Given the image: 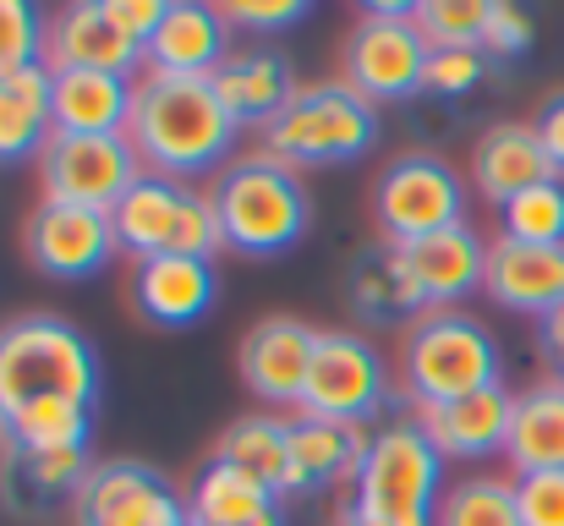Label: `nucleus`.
I'll return each mask as SVG.
<instances>
[{
	"label": "nucleus",
	"instance_id": "nucleus-1",
	"mask_svg": "<svg viewBox=\"0 0 564 526\" xmlns=\"http://www.w3.org/2000/svg\"><path fill=\"white\" fill-rule=\"evenodd\" d=\"M99 411V356L55 313L0 330V433L11 450H88Z\"/></svg>",
	"mask_w": 564,
	"mask_h": 526
},
{
	"label": "nucleus",
	"instance_id": "nucleus-2",
	"mask_svg": "<svg viewBox=\"0 0 564 526\" xmlns=\"http://www.w3.org/2000/svg\"><path fill=\"white\" fill-rule=\"evenodd\" d=\"M236 121L219 105L208 77H149L132 105V149L138 160L165 181H192L203 171H219L236 143Z\"/></svg>",
	"mask_w": 564,
	"mask_h": 526
},
{
	"label": "nucleus",
	"instance_id": "nucleus-3",
	"mask_svg": "<svg viewBox=\"0 0 564 526\" xmlns=\"http://www.w3.org/2000/svg\"><path fill=\"white\" fill-rule=\"evenodd\" d=\"M208 197H214L225 247L241 258H285L291 247H302V236L313 225V197H307L302 175L269 154L236 160L214 181Z\"/></svg>",
	"mask_w": 564,
	"mask_h": 526
},
{
	"label": "nucleus",
	"instance_id": "nucleus-4",
	"mask_svg": "<svg viewBox=\"0 0 564 526\" xmlns=\"http://www.w3.org/2000/svg\"><path fill=\"white\" fill-rule=\"evenodd\" d=\"M400 384L405 400L422 406H444V400H466L477 389L505 384V356L499 341L482 319L471 313H427L405 330V351H400Z\"/></svg>",
	"mask_w": 564,
	"mask_h": 526
},
{
	"label": "nucleus",
	"instance_id": "nucleus-5",
	"mask_svg": "<svg viewBox=\"0 0 564 526\" xmlns=\"http://www.w3.org/2000/svg\"><path fill=\"white\" fill-rule=\"evenodd\" d=\"M357 505L378 526H433L444 505V455L422 433L416 417H400L368 433L362 466H357Z\"/></svg>",
	"mask_w": 564,
	"mask_h": 526
},
{
	"label": "nucleus",
	"instance_id": "nucleus-6",
	"mask_svg": "<svg viewBox=\"0 0 564 526\" xmlns=\"http://www.w3.org/2000/svg\"><path fill=\"white\" fill-rule=\"evenodd\" d=\"M378 143V105H368L351 83H313L291 99V110L263 127L269 160L291 171L318 165H357Z\"/></svg>",
	"mask_w": 564,
	"mask_h": 526
},
{
	"label": "nucleus",
	"instance_id": "nucleus-7",
	"mask_svg": "<svg viewBox=\"0 0 564 526\" xmlns=\"http://www.w3.org/2000/svg\"><path fill=\"white\" fill-rule=\"evenodd\" d=\"M373 219L389 247L466 225V181L444 154L411 149V154L389 160L383 175L373 181Z\"/></svg>",
	"mask_w": 564,
	"mask_h": 526
},
{
	"label": "nucleus",
	"instance_id": "nucleus-8",
	"mask_svg": "<svg viewBox=\"0 0 564 526\" xmlns=\"http://www.w3.org/2000/svg\"><path fill=\"white\" fill-rule=\"evenodd\" d=\"M383 406H389V367L373 341H362L357 330H318L296 411L318 422H340V428H368Z\"/></svg>",
	"mask_w": 564,
	"mask_h": 526
},
{
	"label": "nucleus",
	"instance_id": "nucleus-9",
	"mask_svg": "<svg viewBox=\"0 0 564 526\" xmlns=\"http://www.w3.org/2000/svg\"><path fill=\"white\" fill-rule=\"evenodd\" d=\"M427 39L411 22V6H368L346 39V83L368 105H400L422 94L427 77Z\"/></svg>",
	"mask_w": 564,
	"mask_h": 526
},
{
	"label": "nucleus",
	"instance_id": "nucleus-10",
	"mask_svg": "<svg viewBox=\"0 0 564 526\" xmlns=\"http://www.w3.org/2000/svg\"><path fill=\"white\" fill-rule=\"evenodd\" d=\"M143 160L132 149L127 132L110 138H77V132H55L39 154V181L44 197L55 203H83V208H116L138 181H143Z\"/></svg>",
	"mask_w": 564,
	"mask_h": 526
},
{
	"label": "nucleus",
	"instance_id": "nucleus-11",
	"mask_svg": "<svg viewBox=\"0 0 564 526\" xmlns=\"http://www.w3.org/2000/svg\"><path fill=\"white\" fill-rule=\"evenodd\" d=\"M77 526H192L187 494L143 461H99L72 494Z\"/></svg>",
	"mask_w": 564,
	"mask_h": 526
},
{
	"label": "nucleus",
	"instance_id": "nucleus-12",
	"mask_svg": "<svg viewBox=\"0 0 564 526\" xmlns=\"http://www.w3.org/2000/svg\"><path fill=\"white\" fill-rule=\"evenodd\" d=\"M22 247L28 264L44 280H94L99 269H110L116 247V225L105 208H83V203H55L44 197L28 225H22Z\"/></svg>",
	"mask_w": 564,
	"mask_h": 526
},
{
	"label": "nucleus",
	"instance_id": "nucleus-13",
	"mask_svg": "<svg viewBox=\"0 0 564 526\" xmlns=\"http://www.w3.org/2000/svg\"><path fill=\"white\" fill-rule=\"evenodd\" d=\"M44 66L50 72H110V77H138V66H149L143 44L110 17V0H72L55 11L50 22V44H44Z\"/></svg>",
	"mask_w": 564,
	"mask_h": 526
},
{
	"label": "nucleus",
	"instance_id": "nucleus-14",
	"mask_svg": "<svg viewBox=\"0 0 564 526\" xmlns=\"http://www.w3.org/2000/svg\"><path fill=\"white\" fill-rule=\"evenodd\" d=\"M313 346H318V330H313V324H302V319H291V313L258 319V324L241 335V351H236L241 384H247L263 406H302Z\"/></svg>",
	"mask_w": 564,
	"mask_h": 526
},
{
	"label": "nucleus",
	"instance_id": "nucleus-15",
	"mask_svg": "<svg viewBox=\"0 0 564 526\" xmlns=\"http://www.w3.org/2000/svg\"><path fill=\"white\" fill-rule=\"evenodd\" d=\"M405 275L416 280L427 313H455V302H466L471 291L488 286V241L471 230V225H449V230H433L422 241H405L394 247Z\"/></svg>",
	"mask_w": 564,
	"mask_h": 526
},
{
	"label": "nucleus",
	"instance_id": "nucleus-16",
	"mask_svg": "<svg viewBox=\"0 0 564 526\" xmlns=\"http://www.w3.org/2000/svg\"><path fill=\"white\" fill-rule=\"evenodd\" d=\"M149 77H214L230 61V22L225 6L171 0L160 33L149 39Z\"/></svg>",
	"mask_w": 564,
	"mask_h": 526
},
{
	"label": "nucleus",
	"instance_id": "nucleus-17",
	"mask_svg": "<svg viewBox=\"0 0 564 526\" xmlns=\"http://www.w3.org/2000/svg\"><path fill=\"white\" fill-rule=\"evenodd\" d=\"M510 417H516V395L505 384L477 389L466 400H444V406H422L416 422L422 433L438 444L444 461H488L505 455L510 444Z\"/></svg>",
	"mask_w": 564,
	"mask_h": 526
},
{
	"label": "nucleus",
	"instance_id": "nucleus-18",
	"mask_svg": "<svg viewBox=\"0 0 564 526\" xmlns=\"http://www.w3.org/2000/svg\"><path fill=\"white\" fill-rule=\"evenodd\" d=\"M132 302L154 330H187L197 319H208V308L219 302V269L203 258H149L132 275Z\"/></svg>",
	"mask_w": 564,
	"mask_h": 526
},
{
	"label": "nucleus",
	"instance_id": "nucleus-19",
	"mask_svg": "<svg viewBox=\"0 0 564 526\" xmlns=\"http://www.w3.org/2000/svg\"><path fill=\"white\" fill-rule=\"evenodd\" d=\"M208 83H214V94H219V105L230 110L236 127H274L291 110V99L302 94L291 61L280 50H263V44L258 50H230V61Z\"/></svg>",
	"mask_w": 564,
	"mask_h": 526
},
{
	"label": "nucleus",
	"instance_id": "nucleus-20",
	"mask_svg": "<svg viewBox=\"0 0 564 526\" xmlns=\"http://www.w3.org/2000/svg\"><path fill=\"white\" fill-rule=\"evenodd\" d=\"M482 291L510 313L549 319L564 302V247H532V241L499 236L488 247V286Z\"/></svg>",
	"mask_w": 564,
	"mask_h": 526
},
{
	"label": "nucleus",
	"instance_id": "nucleus-21",
	"mask_svg": "<svg viewBox=\"0 0 564 526\" xmlns=\"http://www.w3.org/2000/svg\"><path fill=\"white\" fill-rule=\"evenodd\" d=\"M543 181H554V165H549V154H543V143H538V132L527 121H499V127H488L471 143V186H477V197L505 208V203H516L521 192H532Z\"/></svg>",
	"mask_w": 564,
	"mask_h": 526
},
{
	"label": "nucleus",
	"instance_id": "nucleus-22",
	"mask_svg": "<svg viewBox=\"0 0 564 526\" xmlns=\"http://www.w3.org/2000/svg\"><path fill=\"white\" fill-rule=\"evenodd\" d=\"M187 192H192L187 181H165V175L149 171L116 208H110L116 247L132 253L138 264L176 253V241H182V214H187Z\"/></svg>",
	"mask_w": 564,
	"mask_h": 526
},
{
	"label": "nucleus",
	"instance_id": "nucleus-23",
	"mask_svg": "<svg viewBox=\"0 0 564 526\" xmlns=\"http://www.w3.org/2000/svg\"><path fill=\"white\" fill-rule=\"evenodd\" d=\"M132 105H138V88L127 77H110V72H50L55 132H77V138L127 132L132 127Z\"/></svg>",
	"mask_w": 564,
	"mask_h": 526
},
{
	"label": "nucleus",
	"instance_id": "nucleus-24",
	"mask_svg": "<svg viewBox=\"0 0 564 526\" xmlns=\"http://www.w3.org/2000/svg\"><path fill=\"white\" fill-rule=\"evenodd\" d=\"M362 450H368L362 428L296 417L291 422V477H285V494H318V489H329L340 477H357Z\"/></svg>",
	"mask_w": 564,
	"mask_h": 526
},
{
	"label": "nucleus",
	"instance_id": "nucleus-25",
	"mask_svg": "<svg viewBox=\"0 0 564 526\" xmlns=\"http://www.w3.org/2000/svg\"><path fill=\"white\" fill-rule=\"evenodd\" d=\"M187 511L192 526H247V522H263L280 511V494L263 489L258 477H247L241 466L208 455L192 477V494H187Z\"/></svg>",
	"mask_w": 564,
	"mask_h": 526
},
{
	"label": "nucleus",
	"instance_id": "nucleus-26",
	"mask_svg": "<svg viewBox=\"0 0 564 526\" xmlns=\"http://www.w3.org/2000/svg\"><path fill=\"white\" fill-rule=\"evenodd\" d=\"M516 477L532 472H564V384H538L527 395H516V417H510V444H505Z\"/></svg>",
	"mask_w": 564,
	"mask_h": 526
},
{
	"label": "nucleus",
	"instance_id": "nucleus-27",
	"mask_svg": "<svg viewBox=\"0 0 564 526\" xmlns=\"http://www.w3.org/2000/svg\"><path fill=\"white\" fill-rule=\"evenodd\" d=\"M346 291H351V308H357L362 324H416V319H427V302H422L416 280L405 275V264L389 241L351 264Z\"/></svg>",
	"mask_w": 564,
	"mask_h": 526
},
{
	"label": "nucleus",
	"instance_id": "nucleus-28",
	"mask_svg": "<svg viewBox=\"0 0 564 526\" xmlns=\"http://www.w3.org/2000/svg\"><path fill=\"white\" fill-rule=\"evenodd\" d=\"M55 138V110H50V66H28L0 83V165L39 160L44 143Z\"/></svg>",
	"mask_w": 564,
	"mask_h": 526
},
{
	"label": "nucleus",
	"instance_id": "nucleus-29",
	"mask_svg": "<svg viewBox=\"0 0 564 526\" xmlns=\"http://www.w3.org/2000/svg\"><path fill=\"white\" fill-rule=\"evenodd\" d=\"M219 461L241 466L247 477H258L263 489H274L285 500V477H291V422L274 417V411H252V417H236L219 444H214Z\"/></svg>",
	"mask_w": 564,
	"mask_h": 526
},
{
	"label": "nucleus",
	"instance_id": "nucleus-30",
	"mask_svg": "<svg viewBox=\"0 0 564 526\" xmlns=\"http://www.w3.org/2000/svg\"><path fill=\"white\" fill-rule=\"evenodd\" d=\"M88 472H94L88 450H11L6 489H22L28 500H61V494H77Z\"/></svg>",
	"mask_w": 564,
	"mask_h": 526
},
{
	"label": "nucleus",
	"instance_id": "nucleus-31",
	"mask_svg": "<svg viewBox=\"0 0 564 526\" xmlns=\"http://www.w3.org/2000/svg\"><path fill=\"white\" fill-rule=\"evenodd\" d=\"M433 526H527V522H521L516 483H505V477H466V483L444 489V505H438Z\"/></svg>",
	"mask_w": 564,
	"mask_h": 526
},
{
	"label": "nucleus",
	"instance_id": "nucleus-32",
	"mask_svg": "<svg viewBox=\"0 0 564 526\" xmlns=\"http://www.w3.org/2000/svg\"><path fill=\"white\" fill-rule=\"evenodd\" d=\"M411 22L427 39V50H482L488 0H416Z\"/></svg>",
	"mask_w": 564,
	"mask_h": 526
},
{
	"label": "nucleus",
	"instance_id": "nucleus-33",
	"mask_svg": "<svg viewBox=\"0 0 564 526\" xmlns=\"http://www.w3.org/2000/svg\"><path fill=\"white\" fill-rule=\"evenodd\" d=\"M505 214V236L510 241H532V247H564V181H543L532 192H521L516 203L499 208Z\"/></svg>",
	"mask_w": 564,
	"mask_h": 526
},
{
	"label": "nucleus",
	"instance_id": "nucleus-34",
	"mask_svg": "<svg viewBox=\"0 0 564 526\" xmlns=\"http://www.w3.org/2000/svg\"><path fill=\"white\" fill-rule=\"evenodd\" d=\"M44 44H50V17L33 0H0V83L44 66Z\"/></svg>",
	"mask_w": 564,
	"mask_h": 526
},
{
	"label": "nucleus",
	"instance_id": "nucleus-35",
	"mask_svg": "<svg viewBox=\"0 0 564 526\" xmlns=\"http://www.w3.org/2000/svg\"><path fill=\"white\" fill-rule=\"evenodd\" d=\"M488 55L482 50H433L427 55V77H422V94L433 99H466L482 77H488Z\"/></svg>",
	"mask_w": 564,
	"mask_h": 526
},
{
	"label": "nucleus",
	"instance_id": "nucleus-36",
	"mask_svg": "<svg viewBox=\"0 0 564 526\" xmlns=\"http://www.w3.org/2000/svg\"><path fill=\"white\" fill-rule=\"evenodd\" d=\"M538 39V22L527 6H510V0H488V33H482V55L499 66V61H516L527 55Z\"/></svg>",
	"mask_w": 564,
	"mask_h": 526
},
{
	"label": "nucleus",
	"instance_id": "nucleus-37",
	"mask_svg": "<svg viewBox=\"0 0 564 526\" xmlns=\"http://www.w3.org/2000/svg\"><path fill=\"white\" fill-rule=\"evenodd\" d=\"M307 17H313V6H302V0H269V6H247V0H236V6H225L230 33L241 28V33H258V39H274V33L307 22Z\"/></svg>",
	"mask_w": 564,
	"mask_h": 526
},
{
	"label": "nucleus",
	"instance_id": "nucleus-38",
	"mask_svg": "<svg viewBox=\"0 0 564 526\" xmlns=\"http://www.w3.org/2000/svg\"><path fill=\"white\" fill-rule=\"evenodd\" d=\"M521 522L527 526H564V472H532L516 477Z\"/></svg>",
	"mask_w": 564,
	"mask_h": 526
},
{
	"label": "nucleus",
	"instance_id": "nucleus-39",
	"mask_svg": "<svg viewBox=\"0 0 564 526\" xmlns=\"http://www.w3.org/2000/svg\"><path fill=\"white\" fill-rule=\"evenodd\" d=\"M165 6H171V0H110V17L149 50V39H154L160 22H165Z\"/></svg>",
	"mask_w": 564,
	"mask_h": 526
},
{
	"label": "nucleus",
	"instance_id": "nucleus-40",
	"mask_svg": "<svg viewBox=\"0 0 564 526\" xmlns=\"http://www.w3.org/2000/svg\"><path fill=\"white\" fill-rule=\"evenodd\" d=\"M532 132H538V143H543V154H549V165H554V175L564 181V88H560V94H549V99H543V110H538Z\"/></svg>",
	"mask_w": 564,
	"mask_h": 526
},
{
	"label": "nucleus",
	"instance_id": "nucleus-41",
	"mask_svg": "<svg viewBox=\"0 0 564 526\" xmlns=\"http://www.w3.org/2000/svg\"><path fill=\"white\" fill-rule=\"evenodd\" d=\"M538 346H543V362H549V378L564 384V302L543 319V335H538Z\"/></svg>",
	"mask_w": 564,
	"mask_h": 526
},
{
	"label": "nucleus",
	"instance_id": "nucleus-42",
	"mask_svg": "<svg viewBox=\"0 0 564 526\" xmlns=\"http://www.w3.org/2000/svg\"><path fill=\"white\" fill-rule=\"evenodd\" d=\"M335 526H378V522L373 516H362V505L351 500V505H340V511H335Z\"/></svg>",
	"mask_w": 564,
	"mask_h": 526
},
{
	"label": "nucleus",
	"instance_id": "nucleus-43",
	"mask_svg": "<svg viewBox=\"0 0 564 526\" xmlns=\"http://www.w3.org/2000/svg\"><path fill=\"white\" fill-rule=\"evenodd\" d=\"M247 526H285V516L274 511V516H263V522H247Z\"/></svg>",
	"mask_w": 564,
	"mask_h": 526
}]
</instances>
